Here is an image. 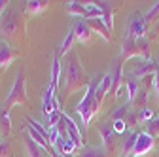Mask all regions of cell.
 Returning <instances> with one entry per match:
<instances>
[{
    "instance_id": "cell-1",
    "label": "cell",
    "mask_w": 159,
    "mask_h": 157,
    "mask_svg": "<svg viewBox=\"0 0 159 157\" xmlns=\"http://www.w3.org/2000/svg\"><path fill=\"white\" fill-rule=\"evenodd\" d=\"M91 80H87V74L80 63V57L78 53H70L68 55V61L65 66V80H63V96H70L72 93L80 91L82 87H87Z\"/></svg>"
},
{
    "instance_id": "cell-2",
    "label": "cell",
    "mask_w": 159,
    "mask_h": 157,
    "mask_svg": "<svg viewBox=\"0 0 159 157\" xmlns=\"http://www.w3.org/2000/svg\"><path fill=\"white\" fill-rule=\"evenodd\" d=\"M97 83H98V78H93V80L89 82V85H87V89H85V95H84V99L78 102V106H76V112H78V115L82 117V123H84V127H89V123H91V119L101 112V108H98V104H97Z\"/></svg>"
},
{
    "instance_id": "cell-3",
    "label": "cell",
    "mask_w": 159,
    "mask_h": 157,
    "mask_svg": "<svg viewBox=\"0 0 159 157\" xmlns=\"http://www.w3.org/2000/svg\"><path fill=\"white\" fill-rule=\"evenodd\" d=\"M25 32V19L21 17L19 10H8L0 21V36L2 40H17L19 36Z\"/></svg>"
},
{
    "instance_id": "cell-4",
    "label": "cell",
    "mask_w": 159,
    "mask_h": 157,
    "mask_svg": "<svg viewBox=\"0 0 159 157\" xmlns=\"http://www.w3.org/2000/svg\"><path fill=\"white\" fill-rule=\"evenodd\" d=\"M119 53H121V61H119V65H123L125 61H129V59H133V57H140L142 61L152 59L150 57V42L146 40V38H142V40H134V38L125 36V34H123V40H121Z\"/></svg>"
},
{
    "instance_id": "cell-5",
    "label": "cell",
    "mask_w": 159,
    "mask_h": 157,
    "mask_svg": "<svg viewBox=\"0 0 159 157\" xmlns=\"http://www.w3.org/2000/svg\"><path fill=\"white\" fill-rule=\"evenodd\" d=\"M4 108H11V106H29V96H27V83H25V72L17 70L15 82L6 96V101L2 104Z\"/></svg>"
},
{
    "instance_id": "cell-6",
    "label": "cell",
    "mask_w": 159,
    "mask_h": 157,
    "mask_svg": "<svg viewBox=\"0 0 159 157\" xmlns=\"http://www.w3.org/2000/svg\"><path fill=\"white\" fill-rule=\"evenodd\" d=\"M148 29H146V23H144V13L142 11H133L129 15V21H127V29H125V36H131L134 40H142L146 36Z\"/></svg>"
},
{
    "instance_id": "cell-7",
    "label": "cell",
    "mask_w": 159,
    "mask_h": 157,
    "mask_svg": "<svg viewBox=\"0 0 159 157\" xmlns=\"http://www.w3.org/2000/svg\"><path fill=\"white\" fill-rule=\"evenodd\" d=\"M97 129H98V132H101V138H102V144H101V146L106 150L108 155H112V153L116 151V131H114L112 123L101 121V123L97 125Z\"/></svg>"
},
{
    "instance_id": "cell-8",
    "label": "cell",
    "mask_w": 159,
    "mask_h": 157,
    "mask_svg": "<svg viewBox=\"0 0 159 157\" xmlns=\"http://www.w3.org/2000/svg\"><path fill=\"white\" fill-rule=\"evenodd\" d=\"M155 146V138L150 136L146 131H140L136 134V144H134V150H133V155L131 157H144L146 153H150Z\"/></svg>"
},
{
    "instance_id": "cell-9",
    "label": "cell",
    "mask_w": 159,
    "mask_h": 157,
    "mask_svg": "<svg viewBox=\"0 0 159 157\" xmlns=\"http://www.w3.org/2000/svg\"><path fill=\"white\" fill-rule=\"evenodd\" d=\"M112 87H114V74L112 72H106L104 76H101L98 78V83H97V104H98V108H102V102H104V99H106V95L112 91Z\"/></svg>"
},
{
    "instance_id": "cell-10",
    "label": "cell",
    "mask_w": 159,
    "mask_h": 157,
    "mask_svg": "<svg viewBox=\"0 0 159 157\" xmlns=\"http://www.w3.org/2000/svg\"><path fill=\"white\" fill-rule=\"evenodd\" d=\"M157 70H159V65H155L152 59H148V61H142L138 66H134L133 72H131V76L136 78V80H146V78L155 76Z\"/></svg>"
},
{
    "instance_id": "cell-11",
    "label": "cell",
    "mask_w": 159,
    "mask_h": 157,
    "mask_svg": "<svg viewBox=\"0 0 159 157\" xmlns=\"http://www.w3.org/2000/svg\"><path fill=\"white\" fill-rule=\"evenodd\" d=\"M17 57H19V51L10 42L0 40V68H8Z\"/></svg>"
},
{
    "instance_id": "cell-12",
    "label": "cell",
    "mask_w": 159,
    "mask_h": 157,
    "mask_svg": "<svg viewBox=\"0 0 159 157\" xmlns=\"http://www.w3.org/2000/svg\"><path fill=\"white\" fill-rule=\"evenodd\" d=\"M85 23H87V27L91 29V32H93V34H98V36H102L106 42H112V30L106 27V23L102 21V17L85 19Z\"/></svg>"
},
{
    "instance_id": "cell-13",
    "label": "cell",
    "mask_w": 159,
    "mask_h": 157,
    "mask_svg": "<svg viewBox=\"0 0 159 157\" xmlns=\"http://www.w3.org/2000/svg\"><path fill=\"white\" fill-rule=\"evenodd\" d=\"M74 34H76V42L78 44H91V36H93V32H91V29L87 27V23H85V19H76V23H74Z\"/></svg>"
},
{
    "instance_id": "cell-14",
    "label": "cell",
    "mask_w": 159,
    "mask_h": 157,
    "mask_svg": "<svg viewBox=\"0 0 159 157\" xmlns=\"http://www.w3.org/2000/svg\"><path fill=\"white\" fill-rule=\"evenodd\" d=\"M25 148H27V155L29 157H51V153L48 151V148L38 146L32 138H29V136H27V140H25Z\"/></svg>"
},
{
    "instance_id": "cell-15",
    "label": "cell",
    "mask_w": 159,
    "mask_h": 157,
    "mask_svg": "<svg viewBox=\"0 0 159 157\" xmlns=\"http://www.w3.org/2000/svg\"><path fill=\"white\" fill-rule=\"evenodd\" d=\"M48 8H49V2H44V0H29V2H25V11L29 15H40Z\"/></svg>"
},
{
    "instance_id": "cell-16",
    "label": "cell",
    "mask_w": 159,
    "mask_h": 157,
    "mask_svg": "<svg viewBox=\"0 0 159 157\" xmlns=\"http://www.w3.org/2000/svg\"><path fill=\"white\" fill-rule=\"evenodd\" d=\"M98 4V8L102 10V21L106 23V27L110 29V30H114V4L112 2H97Z\"/></svg>"
},
{
    "instance_id": "cell-17",
    "label": "cell",
    "mask_w": 159,
    "mask_h": 157,
    "mask_svg": "<svg viewBox=\"0 0 159 157\" xmlns=\"http://www.w3.org/2000/svg\"><path fill=\"white\" fill-rule=\"evenodd\" d=\"M74 42H76V34H74V29H70V30L66 32V36H65V40L61 42V46L57 47V55H59V59H61L63 55H66V53H70Z\"/></svg>"
},
{
    "instance_id": "cell-18",
    "label": "cell",
    "mask_w": 159,
    "mask_h": 157,
    "mask_svg": "<svg viewBox=\"0 0 159 157\" xmlns=\"http://www.w3.org/2000/svg\"><path fill=\"white\" fill-rule=\"evenodd\" d=\"M59 76H61V59L55 53L53 55V63H51V80H49V85L57 91L59 89Z\"/></svg>"
},
{
    "instance_id": "cell-19",
    "label": "cell",
    "mask_w": 159,
    "mask_h": 157,
    "mask_svg": "<svg viewBox=\"0 0 159 157\" xmlns=\"http://www.w3.org/2000/svg\"><path fill=\"white\" fill-rule=\"evenodd\" d=\"M76 157H110L102 146H85Z\"/></svg>"
},
{
    "instance_id": "cell-20",
    "label": "cell",
    "mask_w": 159,
    "mask_h": 157,
    "mask_svg": "<svg viewBox=\"0 0 159 157\" xmlns=\"http://www.w3.org/2000/svg\"><path fill=\"white\" fill-rule=\"evenodd\" d=\"M65 8H66V11H68L70 15H76L78 19H85V6H84V2L70 0V2L65 4Z\"/></svg>"
},
{
    "instance_id": "cell-21",
    "label": "cell",
    "mask_w": 159,
    "mask_h": 157,
    "mask_svg": "<svg viewBox=\"0 0 159 157\" xmlns=\"http://www.w3.org/2000/svg\"><path fill=\"white\" fill-rule=\"evenodd\" d=\"M125 87H127V101L129 102H134L136 95H138V80L133 76H129L125 80Z\"/></svg>"
},
{
    "instance_id": "cell-22",
    "label": "cell",
    "mask_w": 159,
    "mask_h": 157,
    "mask_svg": "<svg viewBox=\"0 0 159 157\" xmlns=\"http://www.w3.org/2000/svg\"><path fill=\"white\" fill-rule=\"evenodd\" d=\"M136 134H138V132L129 131L127 138H125V142H123V157H131V155H133V150H134V144H136Z\"/></svg>"
},
{
    "instance_id": "cell-23",
    "label": "cell",
    "mask_w": 159,
    "mask_h": 157,
    "mask_svg": "<svg viewBox=\"0 0 159 157\" xmlns=\"http://www.w3.org/2000/svg\"><path fill=\"white\" fill-rule=\"evenodd\" d=\"M159 15V0L152 6V10L150 11H146L144 13V23H146V29H150L152 25H153V21H155V17Z\"/></svg>"
},
{
    "instance_id": "cell-24",
    "label": "cell",
    "mask_w": 159,
    "mask_h": 157,
    "mask_svg": "<svg viewBox=\"0 0 159 157\" xmlns=\"http://www.w3.org/2000/svg\"><path fill=\"white\" fill-rule=\"evenodd\" d=\"M0 125H2V131H4L6 134L10 132V129H11V127H10V125H11V119H10V110H8V108H4V106L0 108Z\"/></svg>"
},
{
    "instance_id": "cell-25",
    "label": "cell",
    "mask_w": 159,
    "mask_h": 157,
    "mask_svg": "<svg viewBox=\"0 0 159 157\" xmlns=\"http://www.w3.org/2000/svg\"><path fill=\"white\" fill-rule=\"evenodd\" d=\"M146 132L153 138H159V115H155L152 121L146 123Z\"/></svg>"
},
{
    "instance_id": "cell-26",
    "label": "cell",
    "mask_w": 159,
    "mask_h": 157,
    "mask_svg": "<svg viewBox=\"0 0 159 157\" xmlns=\"http://www.w3.org/2000/svg\"><path fill=\"white\" fill-rule=\"evenodd\" d=\"M155 117V112L148 106V108H142V110H138V123H148L152 121Z\"/></svg>"
},
{
    "instance_id": "cell-27",
    "label": "cell",
    "mask_w": 159,
    "mask_h": 157,
    "mask_svg": "<svg viewBox=\"0 0 159 157\" xmlns=\"http://www.w3.org/2000/svg\"><path fill=\"white\" fill-rule=\"evenodd\" d=\"M134 106H140V110L142 108H148V93L146 91H140L136 95V99H134V102H133Z\"/></svg>"
},
{
    "instance_id": "cell-28",
    "label": "cell",
    "mask_w": 159,
    "mask_h": 157,
    "mask_svg": "<svg viewBox=\"0 0 159 157\" xmlns=\"http://www.w3.org/2000/svg\"><path fill=\"white\" fill-rule=\"evenodd\" d=\"M0 157H10V142L6 136H0Z\"/></svg>"
},
{
    "instance_id": "cell-29",
    "label": "cell",
    "mask_w": 159,
    "mask_h": 157,
    "mask_svg": "<svg viewBox=\"0 0 159 157\" xmlns=\"http://www.w3.org/2000/svg\"><path fill=\"white\" fill-rule=\"evenodd\" d=\"M112 127H114L116 134H121V132H125V131L129 129L127 123H125V119H114V121H112Z\"/></svg>"
},
{
    "instance_id": "cell-30",
    "label": "cell",
    "mask_w": 159,
    "mask_h": 157,
    "mask_svg": "<svg viewBox=\"0 0 159 157\" xmlns=\"http://www.w3.org/2000/svg\"><path fill=\"white\" fill-rule=\"evenodd\" d=\"M127 114H129V110H127V104H123V106H119L114 114H112V121L114 119H125L127 117Z\"/></svg>"
},
{
    "instance_id": "cell-31",
    "label": "cell",
    "mask_w": 159,
    "mask_h": 157,
    "mask_svg": "<svg viewBox=\"0 0 159 157\" xmlns=\"http://www.w3.org/2000/svg\"><path fill=\"white\" fill-rule=\"evenodd\" d=\"M8 0H0V21H2V17H4V11L8 10Z\"/></svg>"
},
{
    "instance_id": "cell-32",
    "label": "cell",
    "mask_w": 159,
    "mask_h": 157,
    "mask_svg": "<svg viewBox=\"0 0 159 157\" xmlns=\"http://www.w3.org/2000/svg\"><path fill=\"white\" fill-rule=\"evenodd\" d=\"M153 89H155V93H157V96H159V70H157V74L153 76Z\"/></svg>"
}]
</instances>
